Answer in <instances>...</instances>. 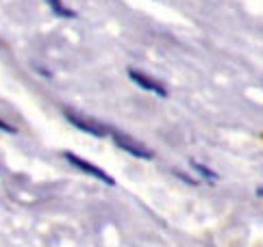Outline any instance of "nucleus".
<instances>
[{"label": "nucleus", "mask_w": 263, "mask_h": 247, "mask_svg": "<svg viewBox=\"0 0 263 247\" xmlns=\"http://www.w3.org/2000/svg\"><path fill=\"white\" fill-rule=\"evenodd\" d=\"M111 137H114L116 146H118L120 150L128 152L130 156H135V158H144V160H150V158H153V152H150V150H148L144 143H139L137 139L128 137V135H124V132L114 130V132H111Z\"/></svg>", "instance_id": "2"}, {"label": "nucleus", "mask_w": 263, "mask_h": 247, "mask_svg": "<svg viewBox=\"0 0 263 247\" xmlns=\"http://www.w3.org/2000/svg\"><path fill=\"white\" fill-rule=\"evenodd\" d=\"M0 130L3 132H15V128L11 126V123H7L5 119H0Z\"/></svg>", "instance_id": "7"}, {"label": "nucleus", "mask_w": 263, "mask_h": 247, "mask_svg": "<svg viewBox=\"0 0 263 247\" xmlns=\"http://www.w3.org/2000/svg\"><path fill=\"white\" fill-rule=\"evenodd\" d=\"M48 5H50V9H52V11L57 13V15H61V17H74V11L65 7L61 0H48Z\"/></svg>", "instance_id": "5"}, {"label": "nucleus", "mask_w": 263, "mask_h": 247, "mask_svg": "<svg viewBox=\"0 0 263 247\" xmlns=\"http://www.w3.org/2000/svg\"><path fill=\"white\" fill-rule=\"evenodd\" d=\"M65 119H68L74 128H79L83 132H87V135L91 137H105L107 135V126L105 123H100L96 121L93 117H87V115H83V113H74V111H65Z\"/></svg>", "instance_id": "1"}, {"label": "nucleus", "mask_w": 263, "mask_h": 247, "mask_svg": "<svg viewBox=\"0 0 263 247\" xmlns=\"http://www.w3.org/2000/svg\"><path fill=\"white\" fill-rule=\"evenodd\" d=\"M257 195H259V197H263V187H261V189H259V191H257Z\"/></svg>", "instance_id": "8"}, {"label": "nucleus", "mask_w": 263, "mask_h": 247, "mask_svg": "<svg viewBox=\"0 0 263 247\" xmlns=\"http://www.w3.org/2000/svg\"><path fill=\"white\" fill-rule=\"evenodd\" d=\"M65 160H70V163L77 167V169H81V172H85L87 176H93L96 180H100V182H105L107 187H114V182L116 180L111 178L107 172H102L100 167H96V165H91L89 160H85V158H81V156H77V154H72V152H65Z\"/></svg>", "instance_id": "3"}, {"label": "nucleus", "mask_w": 263, "mask_h": 247, "mask_svg": "<svg viewBox=\"0 0 263 247\" xmlns=\"http://www.w3.org/2000/svg\"><path fill=\"white\" fill-rule=\"evenodd\" d=\"M192 167H194V169H196V172H198V174H202L206 180H211V182L215 180V174H213V172H209V169H206L204 165H200V163H192Z\"/></svg>", "instance_id": "6"}, {"label": "nucleus", "mask_w": 263, "mask_h": 247, "mask_svg": "<svg viewBox=\"0 0 263 247\" xmlns=\"http://www.w3.org/2000/svg\"><path fill=\"white\" fill-rule=\"evenodd\" d=\"M128 76H130V80H133L135 85H139V87L150 91V93H155V96H159V98H165L167 96V89L163 87V85L159 83V80H155V78H150V76H146L144 72L128 70Z\"/></svg>", "instance_id": "4"}]
</instances>
